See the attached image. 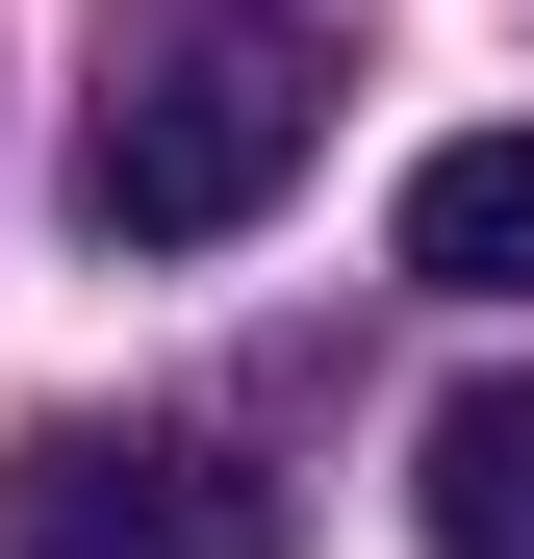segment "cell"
<instances>
[{
  "label": "cell",
  "instance_id": "1",
  "mask_svg": "<svg viewBox=\"0 0 534 559\" xmlns=\"http://www.w3.org/2000/svg\"><path fill=\"white\" fill-rule=\"evenodd\" d=\"M306 128H331V51L254 26V0H204V26H153V51L103 76L76 229H103V254H204V229H254V204L306 178Z\"/></svg>",
  "mask_w": 534,
  "mask_h": 559
},
{
  "label": "cell",
  "instance_id": "2",
  "mask_svg": "<svg viewBox=\"0 0 534 559\" xmlns=\"http://www.w3.org/2000/svg\"><path fill=\"white\" fill-rule=\"evenodd\" d=\"M0 559H281V484H229L204 432H26Z\"/></svg>",
  "mask_w": 534,
  "mask_h": 559
},
{
  "label": "cell",
  "instance_id": "3",
  "mask_svg": "<svg viewBox=\"0 0 534 559\" xmlns=\"http://www.w3.org/2000/svg\"><path fill=\"white\" fill-rule=\"evenodd\" d=\"M407 280H459V306H534V128L407 153Z\"/></svg>",
  "mask_w": 534,
  "mask_h": 559
},
{
  "label": "cell",
  "instance_id": "4",
  "mask_svg": "<svg viewBox=\"0 0 534 559\" xmlns=\"http://www.w3.org/2000/svg\"><path fill=\"white\" fill-rule=\"evenodd\" d=\"M407 509H432V559H534V382H459V407H432Z\"/></svg>",
  "mask_w": 534,
  "mask_h": 559
}]
</instances>
